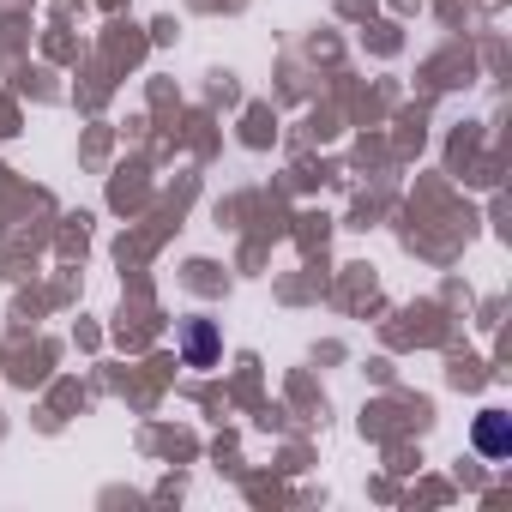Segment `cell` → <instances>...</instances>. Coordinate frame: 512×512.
I'll return each instance as SVG.
<instances>
[{"label":"cell","instance_id":"1","mask_svg":"<svg viewBox=\"0 0 512 512\" xmlns=\"http://www.w3.org/2000/svg\"><path fill=\"white\" fill-rule=\"evenodd\" d=\"M476 452H488V458H506L512 452V416L506 410H482L476 416Z\"/></svg>","mask_w":512,"mask_h":512},{"label":"cell","instance_id":"2","mask_svg":"<svg viewBox=\"0 0 512 512\" xmlns=\"http://www.w3.org/2000/svg\"><path fill=\"white\" fill-rule=\"evenodd\" d=\"M181 350H187V362H193V368H199V362H211V350H217L211 326H205V320H193V326H187V338H181Z\"/></svg>","mask_w":512,"mask_h":512}]
</instances>
